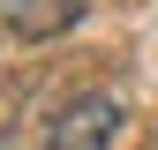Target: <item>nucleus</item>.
<instances>
[{"mask_svg": "<svg viewBox=\"0 0 158 150\" xmlns=\"http://www.w3.org/2000/svg\"><path fill=\"white\" fill-rule=\"evenodd\" d=\"M121 135V98L113 90H68L38 128V150H113Z\"/></svg>", "mask_w": 158, "mask_h": 150, "instance_id": "obj_1", "label": "nucleus"}, {"mask_svg": "<svg viewBox=\"0 0 158 150\" xmlns=\"http://www.w3.org/2000/svg\"><path fill=\"white\" fill-rule=\"evenodd\" d=\"M8 15L23 23V38H53V23H68V8H45V0H8Z\"/></svg>", "mask_w": 158, "mask_h": 150, "instance_id": "obj_2", "label": "nucleus"}]
</instances>
